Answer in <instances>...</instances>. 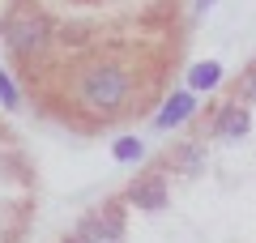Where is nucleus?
<instances>
[{
	"mask_svg": "<svg viewBox=\"0 0 256 243\" xmlns=\"http://www.w3.org/2000/svg\"><path fill=\"white\" fill-rule=\"evenodd\" d=\"M111 154H116L120 162H141V154H146V145H141L137 136H120V141L111 145Z\"/></svg>",
	"mask_w": 256,
	"mask_h": 243,
	"instance_id": "obj_7",
	"label": "nucleus"
},
{
	"mask_svg": "<svg viewBox=\"0 0 256 243\" xmlns=\"http://www.w3.org/2000/svg\"><path fill=\"white\" fill-rule=\"evenodd\" d=\"M192 111H196V94H192V90H180V94H171V98L162 102V111L154 116V128H175V124H184Z\"/></svg>",
	"mask_w": 256,
	"mask_h": 243,
	"instance_id": "obj_3",
	"label": "nucleus"
},
{
	"mask_svg": "<svg viewBox=\"0 0 256 243\" xmlns=\"http://www.w3.org/2000/svg\"><path fill=\"white\" fill-rule=\"evenodd\" d=\"M0 102H4L9 111H18V86H13L9 72H0Z\"/></svg>",
	"mask_w": 256,
	"mask_h": 243,
	"instance_id": "obj_8",
	"label": "nucleus"
},
{
	"mask_svg": "<svg viewBox=\"0 0 256 243\" xmlns=\"http://www.w3.org/2000/svg\"><path fill=\"white\" fill-rule=\"evenodd\" d=\"M188 81H192V90H214V86H218V81H222V68H218V64H196V68H192L188 72Z\"/></svg>",
	"mask_w": 256,
	"mask_h": 243,
	"instance_id": "obj_6",
	"label": "nucleus"
},
{
	"mask_svg": "<svg viewBox=\"0 0 256 243\" xmlns=\"http://www.w3.org/2000/svg\"><path fill=\"white\" fill-rule=\"evenodd\" d=\"M4 38H9V47L18 56H38L47 47V38H52V26L43 18H13L4 26Z\"/></svg>",
	"mask_w": 256,
	"mask_h": 243,
	"instance_id": "obj_2",
	"label": "nucleus"
},
{
	"mask_svg": "<svg viewBox=\"0 0 256 243\" xmlns=\"http://www.w3.org/2000/svg\"><path fill=\"white\" fill-rule=\"evenodd\" d=\"M68 243H90V234H86V230H77V234H73Z\"/></svg>",
	"mask_w": 256,
	"mask_h": 243,
	"instance_id": "obj_11",
	"label": "nucleus"
},
{
	"mask_svg": "<svg viewBox=\"0 0 256 243\" xmlns=\"http://www.w3.org/2000/svg\"><path fill=\"white\" fill-rule=\"evenodd\" d=\"M214 4H218V0H196V13H210Z\"/></svg>",
	"mask_w": 256,
	"mask_h": 243,
	"instance_id": "obj_10",
	"label": "nucleus"
},
{
	"mask_svg": "<svg viewBox=\"0 0 256 243\" xmlns=\"http://www.w3.org/2000/svg\"><path fill=\"white\" fill-rule=\"evenodd\" d=\"M214 128H218V136L235 141V136L248 132V111H244V107H226V111L218 116V124H214Z\"/></svg>",
	"mask_w": 256,
	"mask_h": 243,
	"instance_id": "obj_5",
	"label": "nucleus"
},
{
	"mask_svg": "<svg viewBox=\"0 0 256 243\" xmlns=\"http://www.w3.org/2000/svg\"><path fill=\"white\" fill-rule=\"evenodd\" d=\"M132 94V81L120 64H90L77 81V102H82L90 116H111L120 111Z\"/></svg>",
	"mask_w": 256,
	"mask_h": 243,
	"instance_id": "obj_1",
	"label": "nucleus"
},
{
	"mask_svg": "<svg viewBox=\"0 0 256 243\" xmlns=\"http://www.w3.org/2000/svg\"><path fill=\"white\" fill-rule=\"evenodd\" d=\"M128 200L137 209H162L166 205V180L162 175H150V180H137L128 188Z\"/></svg>",
	"mask_w": 256,
	"mask_h": 243,
	"instance_id": "obj_4",
	"label": "nucleus"
},
{
	"mask_svg": "<svg viewBox=\"0 0 256 243\" xmlns=\"http://www.w3.org/2000/svg\"><path fill=\"white\" fill-rule=\"evenodd\" d=\"M244 94H248V98L256 102V72H252V77H248V86H244Z\"/></svg>",
	"mask_w": 256,
	"mask_h": 243,
	"instance_id": "obj_9",
	"label": "nucleus"
}]
</instances>
